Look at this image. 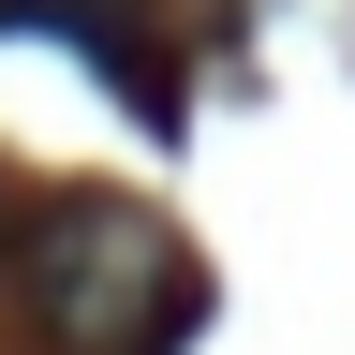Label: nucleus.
<instances>
[{
  "label": "nucleus",
  "instance_id": "obj_1",
  "mask_svg": "<svg viewBox=\"0 0 355 355\" xmlns=\"http://www.w3.org/2000/svg\"><path fill=\"white\" fill-rule=\"evenodd\" d=\"M15 296H30L74 355H148V340L193 326V266H178V237H163L148 207H104V193H60V207L30 222Z\"/></svg>",
  "mask_w": 355,
  "mask_h": 355
}]
</instances>
